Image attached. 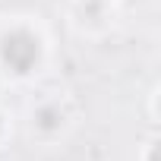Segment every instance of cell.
Returning <instances> with one entry per match:
<instances>
[{
	"label": "cell",
	"instance_id": "1",
	"mask_svg": "<svg viewBox=\"0 0 161 161\" xmlns=\"http://www.w3.org/2000/svg\"><path fill=\"white\" fill-rule=\"evenodd\" d=\"M0 57L16 73H29L38 60V38L29 32H10L0 41Z\"/></svg>",
	"mask_w": 161,
	"mask_h": 161
},
{
	"label": "cell",
	"instance_id": "2",
	"mask_svg": "<svg viewBox=\"0 0 161 161\" xmlns=\"http://www.w3.org/2000/svg\"><path fill=\"white\" fill-rule=\"evenodd\" d=\"M92 3H101V0H92Z\"/></svg>",
	"mask_w": 161,
	"mask_h": 161
}]
</instances>
